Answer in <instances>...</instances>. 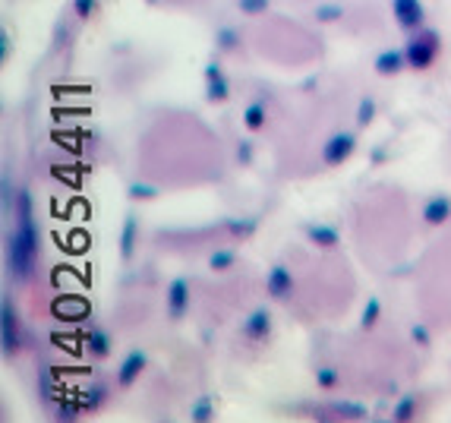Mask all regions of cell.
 I'll return each mask as SVG.
<instances>
[{
  "label": "cell",
  "instance_id": "32",
  "mask_svg": "<svg viewBox=\"0 0 451 423\" xmlns=\"http://www.w3.org/2000/svg\"><path fill=\"white\" fill-rule=\"evenodd\" d=\"M237 10L246 16H259L268 10V0H237Z\"/></svg>",
  "mask_w": 451,
  "mask_h": 423
},
{
  "label": "cell",
  "instance_id": "29",
  "mask_svg": "<svg viewBox=\"0 0 451 423\" xmlns=\"http://www.w3.org/2000/svg\"><path fill=\"white\" fill-rule=\"evenodd\" d=\"M126 193H130V199H136V202H149V199L158 196V186L136 180V184H130V190H126Z\"/></svg>",
  "mask_w": 451,
  "mask_h": 423
},
{
  "label": "cell",
  "instance_id": "1",
  "mask_svg": "<svg viewBox=\"0 0 451 423\" xmlns=\"http://www.w3.org/2000/svg\"><path fill=\"white\" fill-rule=\"evenodd\" d=\"M16 228L7 234V272L13 281H28L38 262V225L32 215V196L26 190L16 193L13 202Z\"/></svg>",
  "mask_w": 451,
  "mask_h": 423
},
{
  "label": "cell",
  "instance_id": "33",
  "mask_svg": "<svg viewBox=\"0 0 451 423\" xmlns=\"http://www.w3.org/2000/svg\"><path fill=\"white\" fill-rule=\"evenodd\" d=\"M410 338H413V342H417L420 348H429V344H432V338H429V328H426L423 322H417V326L410 328Z\"/></svg>",
  "mask_w": 451,
  "mask_h": 423
},
{
  "label": "cell",
  "instance_id": "11",
  "mask_svg": "<svg viewBox=\"0 0 451 423\" xmlns=\"http://www.w3.org/2000/svg\"><path fill=\"white\" fill-rule=\"evenodd\" d=\"M303 234H306V240L313 246H319V250H335V246L341 244V234H338L331 225H322V221H306V225H303Z\"/></svg>",
  "mask_w": 451,
  "mask_h": 423
},
{
  "label": "cell",
  "instance_id": "34",
  "mask_svg": "<svg viewBox=\"0 0 451 423\" xmlns=\"http://www.w3.org/2000/svg\"><path fill=\"white\" fill-rule=\"evenodd\" d=\"M237 161H240V164H249V161H253V143H246V139L240 143V149H237Z\"/></svg>",
  "mask_w": 451,
  "mask_h": 423
},
{
  "label": "cell",
  "instance_id": "24",
  "mask_svg": "<svg viewBox=\"0 0 451 423\" xmlns=\"http://www.w3.org/2000/svg\"><path fill=\"white\" fill-rule=\"evenodd\" d=\"M233 262H237V253L233 250H215L212 256H208V269H212V272H231Z\"/></svg>",
  "mask_w": 451,
  "mask_h": 423
},
{
  "label": "cell",
  "instance_id": "4",
  "mask_svg": "<svg viewBox=\"0 0 451 423\" xmlns=\"http://www.w3.org/2000/svg\"><path fill=\"white\" fill-rule=\"evenodd\" d=\"M164 303H167V316H171V322L183 319V316L190 313V281L174 278L171 285H167V297H164Z\"/></svg>",
  "mask_w": 451,
  "mask_h": 423
},
{
  "label": "cell",
  "instance_id": "13",
  "mask_svg": "<svg viewBox=\"0 0 451 423\" xmlns=\"http://www.w3.org/2000/svg\"><path fill=\"white\" fill-rule=\"evenodd\" d=\"M451 218V199L448 196H429L423 205V221L426 225H442V221Z\"/></svg>",
  "mask_w": 451,
  "mask_h": 423
},
{
  "label": "cell",
  "instance_id": "5",
  "mask_svg": "<svg viewBox=\"0 0 451 423\" xmlns=\"http://www.w3.org/2000/svg\"><path fill=\"white\" fill-rule=\"evenodd\" d=\"M391 13H395L397 26L404 29V32H417V29H423V3L420 0H391Z\"/></svg>",
  "mask_w": 451,
  "mask_h": 423
},
{
  "label": "cell",
  "instance_id": "36",
  "mask_svg": "<svg viewBox=\"0 0 451 423\" xmlns=\"http://www.w3.org/2000/svg\"><path fill=\"white\" fill-rule=\"evenodd\" d=\"M7 61H10V35L3 32V63H7Z\"/></svg>",
  "mask_w": 451,
  "mask_h": 423
},
{
  "label": "cell",
  "instance_id": "10",
  "mask_svg": "<svg viewBox=\"0 0 451 423\" xmlns=\"http://www.w3.org/2000/svg\"><path fill=\"white\" fill-rule=\"evenodd\" d=\"M265 291L272 301H287L290 294H294V275H290V269L287 266H272V272H268L265 278Z\"/></svg>",
  "mask_w": 451,
  "mask_h": 423
},
{
  "label": "cell",
  "instance_id": "3",
  "mask_svg": "<svg viewBox=\"0 0 451 423\" xmlns=\"http://www.w3.org/2000/svg\"><path fill=\"white\" fill-rule=\"evenodd\" d=\"M354 149H356L354 133H347V130L331 133V136L325 139V145H322V161H325L328 168H341V164L354 155Z\"/></svg>",
  "mask_w": 451,
  "mask_h": 423
},
{
  "label": "cell",
  "instance_id": "6",
  "mask_svg": "<svg viewBox=\"0 0 451 423\" xmlns=\"http://www.w3.org/2000/svg\"><path fill=\"white\" fill-rule=\"evenodd\" d=\"M240 332H243L246 342H253V344H262L268 342V335H272V313H268L265 307L253 310V313L243 319V326H240Z\"/></svg>",
  "mask_w": 451,
  "mask_h": 423
},
{
  "label": "cell",
  "instance_id": "28",
  "mask_svg": "<svg viewBox=\"0 0 451 423\" xmlns=\"http://www.w3.org/2000/svg\"><path fill=\"white\" fill-rule=\"evenodd\" d=\"M215 45H218V51H233L240 45V35H237V29H231V26H221L218 29V35H215Z\"/></svg>",
  "mask_w": 451,
  "mask_h": 423
},
{
  "label": "cell",
  "instance_id": "12",
  "mask_svg": "<svg viewBox=\"0 0 451 423\" xmlns=\"http://www.w3.org/2000/svg\"><path fill=\"white\" fill-rule=\"evenodd\" d=\"M136 244H139V218L136 215H126L120 228V256L126 262L136 256Z\"/></svg>",
  "mask_w": 451,
  "mask_h": 423
},
{
  "label": "cell",
  "instance_id": "9",
  "mask_svg": "<svg viewBox=\"0 0 451 423\" xmlns=\"http://www.w3.org/2000/svg\"><path fill=\"white\" fill-rule=\"evenodd\" d=\"M205 98H208V102H215V104H221V102H227V98H231V82L224 79L221 63H215V61L205 67Z\"/></svg>",
  "mask_w": 451,
  "mask_h": 423
},
{
  "label": "cell",
  "instance_id": "27",
  "mask_svg": "<svg viewBox=\"0 0 451 423\" xmlns=\"http://www.w3.org/2000/svg\"><path fill=\"white\" fill-rule=\"evenodd\" d=\"M256 228H259V221H256V218H233V221H227V231H231L233 237H240V240L253 237Z\"/></svg>",
  "mask_w": 451,
  "mask_h": 423
},
{
  "label": "cell",
  "instance_id": "14",
  "mask_svg": "<svg viewBox=\"0 0 451 423\" xmlns=\"http://www.w3.org/2000/svg\"><path fill=\"white\" fill-rule=\"evenodd\" d=\"M79 414H82V398L79 395H67V392H63V395L54 401V420L57 423H76Z\"/></svg>",
  "mask_w": 451,
  "mask_h": 423
},
{
  "label": "cell",
  "instance_id": "21",
  "mask_svg": "<svg viewBox=\"0 0 451 423\" xmlns=\"http://www.w3.org/2000/svg\"><path fill=\"white\" fill-rule=\"evenodd\" d=\"M331 410H335L341 420H350V423L366 420V408H363V404H356V401H347V398H338V401H331Z\"/></svg>",
  "mask_w": 451,
  "mask_h": 423
},
{
  "label": "cell",
  "instance_id": "35",
  "mask_svg": "<svg viewBox=\"0 0 451 423\" xmlns=\"http://www.w3.org/2000/svg\"><path fill=\"white\" fill-rule=\"evenodd\" d=\"M385 158H388V152L385 149H372V164H382Z\"/></svg>",
  "mask_w": 451,
  "mask_h": 423
},
{
  "label": "cell",
  "instance_id": "25",
  "mask_svg": "<svg viewBox=\"0 0 451 423\" xmlns=\"http://www.w3.org/2000/svg\"><path fill=\"white\" fill-rule=\"evenodd\" d=\"M379 316H382V303H379V297H366V307H363V313H360V326L363 328H376Z\"/></svg>",
  "mask_w": 451,
  "mask_h": 423
},
{
  "label": "cell",
  "instance_id": "22",
  "mask_svg": "<svg viewBox=\"0 0 451 423\" xmlns=\"http://www.w3.org/2000/svg\"><path fill=\"white\" fill-rule=\"evenodd\" d=\"M413 417H417V395H404L401 401L395 404V410H391V420L395 423H413Z\"/></svg>",
  "mask_w": 451,
  "mask_h": 423
},
{
  "label": "cell",
  "instance_id": "38",
  "mask_svg": "<svg viewBox=\"0 0 451 423\" xmlns=\"http://www.w3.org/2000/svg\"><path fill=\"white\" fill-rule=\"evenodd\" d=\"M149 3H158V0H149Z\"/></svg>",
  "mask_w": 451,
  "mask_h": 423
},
{
  "label": "cell",
  "instance_id": "8",
  "mask_svg": "<svg viewBox=\"0 0 451 423\" xmlns=\"http://www.w3.org/2000/svg\"><path fill=\"white\" fill-rule=\"evenodd\" d=\"M19 348H22V326H19V316H16L13 303L3 301V354L13 357Z\"/></svg>",
  "mask_w": 451,
  "mask_h": 423
},
{
  "label": "cell",
  "instance_id": "16",
  "mask_svg": "<svg viewBox=\"0 0 451 423\" xmlns=\"http://www.w3.org/2000/svg\"><path fill=\"white\" fill-rule=\"evenodd\" d=\"M108 395H110V389H108L104 383H92L89 389H82V392H79L82 410H101L104 401H108Z\"/></svg>",
  "mask_w": 451,
  "mask_h": 423
},
{
  "label": "cell",
  "instance_id": "7",
  "mask_svg": "<svg viewBox=\"0 0 451 423\" xmlns=\"http://www.w3.org/2000/svg\"><path fill=\"white\" fill-rule=\"evenodd\" d=\"M145 363H149L145 351L142 348H133L130 354L120 360V367H117V385H120V389H130V385H136V379L142 376Z\"/></svg>",
  "mask_w": 451,
  "mask_h": 423
},
{
  "label": "cell",
  "instance_id": "15",
  "mask_svg": "<svg viewBox=\"0 0 451 423\" xmlns=\"http://www.w3.org/2000/svg\"><path fill=\"white\" fill-rule=\"evenodd\" d=\"M401 70H407V57H404V48L401 51H382V54L376 57V73L379 76H397Z\"/></svg>",
  "mask_w": 451,
  "mask_h": 423
},
{
  "label": "cell",
  "instance_id": "37",
  "mask_svg": "<svg viewBox=\"0 0 451 423\" xmlns=\"http://www.w3.org/2000/svg\"><path fill=\"white\" fill-rule=\"evenodd\" d=\"M376 423H395V420H376Z\"/></svg>",
  "mask_w": 451,
  "mask_h": 423
},
{
  "label": "cell",
  "instance_id": "30",
  "mask_svg": "<svg viewBox=\"0 0 451 423\" xmlns=\"http://www.w3.org/2000/svg\"><path fill=\"white\" fill-rule=\"evenodd\" d=\"M73 13H76V19H82V22L95 19V13H98V0H73Z\"/></svg>",
  "mask_w": 451,
  "mask_h": 423
},
{
  "label": "cell",
  "instance_id": "26",
  "mask_svg": "<svg viewBox=\"0 0 451 423\" xmlns=\"http://www.w3.org/2000/svg\"><path fill=\"white\" fill-rule=\"evenodd\" d=\"M315 385H319V389H325V392L338 389V385H341V373H338L335 367H319V369H315Z\"/></svg>",
  "mask_w": 451,
  "mask_h": 423
},
{
  "label": "cell",
  "instance_id": "23",
  "mask_svg": "<svg viewBox=\"0 0 451 423\" xmlns=\"http://www.w3.org/2000/svg\"><path fill=\"white\" fill-rule=\"evenodd\" d=\"M376 111H379L376 98H372V95H363L360 104H356V127H369V123L376 120Z\"/></svg>",
  "mask_w": 451,
  "mask_h": 423
},
{
  "label": "cell",
  "instance_id": "19",
  "mask_svg": "<svg viewBox=\"0 0 451 423\" xmlns=\"http://www.w3.org/2000/svg\"><path fill=\"white\" fill-rule=\"evenodd\" d=\"M265 120H268V111H265V102H253V104H246L243 111V123H246V130H265Z\"/></svg>",
  "mask_w": 451,
  "mask_h": 423
},
{
  "label": "cell",
  "instance_id": "18",
  "mask_svg": "<svg viewBox=\"0 0 451 423\" xmlns=\"http://www.w3.org/2000/svg\"><path fill=\"white\" fill-rule=\"evenodd\" d=\"M190 423H215V398L199 395L190 408Z\"/></svg>",
  "mask_w": 451,
  "mask_h": 423
},
{
  "label": "cell",
  "instance_id": "17",
  "mask_svg": "<svg viewBox=\"0 0 451 423\" xmlns=\"http://www.w3.org/2000/svg\"><path fill=\"white\" fill-rule=\"evenodd\" d=\"M38 395H41V401H44V404H54L57 398L63 395V389L57 385V379H54V369L44 367L38 373Z\"/></svg>",
  "mask_w": 451,
  "mask_h": 423
},
{
  "label": "cell",
  "instance_id": "2",
  "mask_svg": "<svg viewBox=\"0 0 451 423\" xmlns=\"http://www.w3.org/2000/svg\"><path fill=\"white\" fill-rule=\"evenodd\" d=\"M438 51H442V38L436 29H417L410 32L407 45H404V57H407V70H429L436 63Z\"/></svg>",
  "mask_w": 451,
  "mask_h": 423
},
{
  "label": "cell",
  "instance_id": "31",
  "mask_svg": "<svg viewBox=\"0 0 451 423\" xmlns=\"http://www.w3.org/2000/svg\"><path fill=\"white\" fill-rule=\"evenodd\" d=\"M341 16H344L341 3H319V7H315V19L319 22H335V19H341Z\"/></svg>",
  "mask_w": 451,
  "mask_h": 423
},
{
  "label": "cell",
  "instance_id": "20",
  "mask_svg": "<svg viewBox=\"0 0 451 423\" xmlns=\"http://www.w3.org/2000/svg\"><path fill=\"white\" fill-rule=\"evenodd\" d=\"M85 351H89L92 357H98V360L110 357V338H108V332H101V328H92L89 338H85Z\"/></svg>",
  "mask_w": 451,
  "mask_h": 423
}]
</instances>
